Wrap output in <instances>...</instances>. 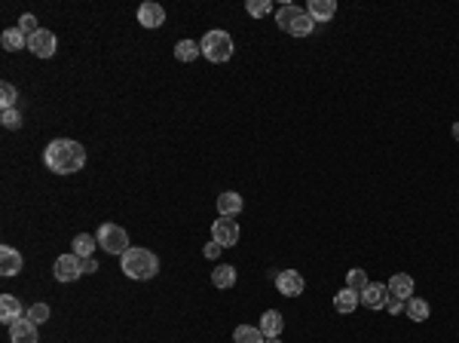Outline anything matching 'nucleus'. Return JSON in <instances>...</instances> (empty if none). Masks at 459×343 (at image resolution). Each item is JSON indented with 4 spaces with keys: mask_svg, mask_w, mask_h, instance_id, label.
<instances>
[{
    "mask_svg": "<svg viewBox=\"0 0 459 343\" xmlns=\"http://www.w3.org/2000/svg\"><path fill=\"white\" fill-rule=\"evenodd\" d=\"M0 43H3L6 52H19V50H25V46H28V37H25L19 28H6L3 37H0Z\"/></svg>",
    "mask_w": 459,
    "mask_h": 343,
    "instance_id": "4be33fe9",
    "label": "nucleus"
},
{
    "mask_svg": "<svg viewBox=\"0 0 459 343\" xmlns=\"http://www.w3.org/2000/svg\"><path fill=\"white\" fill-rule=\"evenodd\" d=\"M16 28L19 31H22L25 34V37H34V34H37L40 28H37V19H34L31 16V12H25V16L22 19H19V25H16Z\"/></svg>",
    "mask_w": 459,
    "mask_h": 343,
    "instance_id": "c756f323",
    "label": "nucleus"
},
{
    "mask_svg": "<svg viewBox=\"0 0 459 343\" xmlns=\"http://www.w3.org/2000/svg\"><path fill=\"white\" fill-rule=\"evenodd\" d=\"M359 300H361V294L352 291V288H343V291L334 294V306H337V313H355Z\"/></svg>",
    "mask_w": 459,
    "mask_h": 343,
    "instance_id": "6ab92c4d",
    "label": "nucleus"
},
{
    "mask_svg": "<svg viewBox=\"0 0 459 343\" xmlns=\"http://www.w3.org/2000/svg\"><path fill=\"white\" fill-rule=\"evenodd\" d=\"M0 123H3L6 129H22V114H19L16 107H10V111L0 114Z\"/></svg>",
    "mask_w": 459,
    "mask_h": 343,
    "instance_id": "7c9ffc66",
    "label": "nucleus"
},
{
    "mask_svg": "<svg viewBox=\"0 0 459 343\" xmlns=\"http://www.w3.org/2000/svg\"><path fill=\"white\" fill-rule=\"evenodd\" d=\"M83 270H86V273H95V270H98V260H95V258H86V260H83Z\"/></svg>",
    "mask_w": 459,
    "mask_h": 343,
    "instance_id": "72a5a7b5",
    "label": "nucleus"
},
{
    "mask_svg": "<svg viewBox=\"0 0 459 343\" xmlns=\"http://www.w3.org/2000/svg\"><path fill=\"white\" fill-rule=\"evenodd\" d=\"M200 50L202 56L211 61V65H221V61H230L233 59V37L227 31H209L205 37L200 40Z\"/></svg>",
    "mask_w": 459,
    "mask_h": 343,
    "instance_id": "20e7f679",
    "label": "nucleus"
},
{
    "mask_svg": "<svg viewBox=\"0 0 459 343\" xmlns=\"http://www.w3.org/2000/svg\"><path fill=\"white\" fill-rule=\"evenodd\" d=\"M303 276H300L297 270H282L276 276V288H279V294H285V298H300L303 294Z\"/></svg>",
    "mask_w": 459,
    "mask_h": 343,
    "instance_id": "1a4fd4ad",
    "label": "nucleus"
},
{
    "mask_svg": "<svg viewBox=\"0 0 459 343\" xmlns=\"http://www.w3.org/2000/svg\"><path fill=\"white\" fill-rule=\"evenodd\" d=\"M138 22L141 28H160V25H166V10L153 0H147V3L138 6Z\"/></svg>",
    "mask_w": 459,
    "mask_h": 343,
    "instance_id": "9b49d317",
    "label": "nucleus"
},
{
    "mask_svg": "<svg viewBox=\"0 0 459 343\" xmlns=\"http://www.w3.org/2000/svg\"><path fill=\"white\" fill-rule=\"evenodd\" d=\"M196 56H202V50H200L196 40H178L175 43V59L178 61H193Z\"/></svg>",
    "mask_w": 459,
    "mask_h": 343,
    "instance_id": "393cba45",
    "label": "nucleus"
},
{
    "mask_svg": "<svg viewBox=\"0 0 459 343\" xmlns=\"http://www.w3.org/2000/svg\"><path fill=\"white\" fill-rule=\"evenodd\" d=\"M371 285L367 282V270H361V267H355V270H349L346 273V288H352V291H365V288Z\"/></svg>",
    "mask_w": 459,
    "mask_h": 343,
    "instance_id": "a878e982",
    "label": "nucleus"
},
{
    "mask_svg": "<svg viewBox=\"0 0 459 343\" xmlns=\"http://www.w3.org/2000/svg\"><path fill=\"white\" fill-rule=\"evenodd\" d=\"M83 258H77L71 251V255H61L56 258V264H52V276L58 279V282H77L80 276H83Z\"/></svg>",
    "mask_w": 459,
    "mask_h": 343,
    "instance_id": "423d86ee",
    "label": "nucleus"
},
{
    "mask_svg": "<svg viewBox=\"0 0 459 343\" xmlns=\"http://www.w3.org/2000/svg\"><path fill=\"white\" fill-rule=\"evenodd\" d=\"M389 294L398 300H410V294H414V279L407 276V273H395L392 279H389Z\"/></svg>",
    "mask_w": 459,
    "mask_h": 343,
    "instance_id": "f3484780",
    "label": "nucleus"
},
{
    "mask_svg": "<svg viewBox=\"0 0 459 343\" xmlns=\"http://www.w3.org/2000/svg\"><path fill=\"white\" fill-rule=\"evenodd\" d=\"M242 211V196L236 190H227V194L217 196V215L221 218H236Z\"/></svg>",
    "mask_w": 459,
    "mask_h": 343,
    "instance_id": "dca6fc26",
    "label": "nucleus"
},
{
    "mask_svg": "<svg viewBox=\"0 0 459 343\" xmlns=\"http://www.w3.org/2000/svg\"><path fill=\"white\" fill-rule=\"evenodd\" d=\"M16 98H19V92H16V86L12 83H0V107L3 111H10V107H16Z\"/></svg>",
    "mask_w": 459,
    "mask_h": 343,
    "instance_id": "bb28decb",
    "label": "nucleus"
},
{
    "mask_svg": "<svg viewBox=\"0 0 459 343\" xmlns=\"http://www.w3.org/2000/svg\"><path fill=\"white\" fill-rule=\"evenodd\" d=\"M95 239H98V245L107 251V255H126L129 251V233L122 227H116V224H101L98 233H95Z\"/></svg>",
    "mask_w": 459,
    "mask_h": 343,
    "instance_id": "39448f33",
    "label": "nucleus"
},
{
    "mask_svg": "<svg viewBox=\"0 0 459 343\" xmlns=\"http://www.w3.org/2000/svg\"><path fill=\"white\" fill-rule=\"evenodd\" d=\"M404 304H407V300H398V298H392V294H389V300H386V313L398 315V313L404 310Z\"/></svg>",
    "mask_w": 459,
    "mask_h": 343,
    "instance_id": "2f4dec72",
    "label": "nucleus"
},
{
    "mask_svg": "<svg viewBox=\"0 0 459 343\" xmlns=\"http://www.w3.org/2000/svg\"><path fill=\"white\" fill-rule=\"evenodd\" d=\"M245 10H248L255 19H264L266 12H273V3H270V0H248V3H245Z\"/></svg>",
    "mask_w": 459,
    "mask_h": 343,
    "instance_id": "c85d7f7f",
    "label": "nucleus"
},
{
    "mask_svg": "<svg viewBox=\"0 0 459 343\" xmlns=\"http://www.w3.org/2000/svg\"><path fill=\"white\" fill-rule=\"evenodd\" d=\"M56 46H58L56 34L46 31V28H40L37 34H34V37H28V50H31L37 59H52V56H56Z\"/></svg>",
    "mask_w": 459,
    "mask_h": 343,
    "instance_id": "6e6552de",
    "label": "nucleus"
},
{
    "mask_svg": "<svg viewBox=\"0 0 459 343\" xmlns=\"http://www.w3.org/2000/svg\"><path fill=\"white\" fill-rule=\"evenodd\" d=\"M95 245H98V239L92 236V233H77V236H74V255L77 258H92V249Z\"/></svg>",
    "mask_w": 459,
    "mask_h": 343,
    "instance_id": "5701e85b",
    "label": "nucleus"
},
{
    "mask_svg": "<svg viewBox=\"0 0 459 343\" xmlns=\"http://www.w3.org/2000/svg\"><path fill=\"white\" fill-rule=\"evenodd\" d=\"M211 239H215L221 249L236 245L239 242V221H233V218H217V221L211 224Z\"/></svg>",
    "mask_w": 459,
    "mask_h": 343,
    "instance_id": "0eeeda50",
    "label": "nucleus"
},
{
    "mask_svg": "<svg viewBox=\"0 0 459 343\" xmlns=\"http://www.w3.org/2000/svg\"><path fill=\"white\" fill-rule=\"evenodd\" d=\"M386 300H389V288L383 282H371L365 291H361V304H365L367 310H383Z\"/></svg>",
    "mask_w": 459,
    "mask_h": 343,
    "instance_id": "f8f14e48",
    "label": "nucleus"
},
{
    "mask_svg": "<svg viewBox=\"0 0 459 343\" xmlns=\"http://www.w3.org/2000/svg\"><path fill=\"white\" fill-rule=\"evenodd\" d=\"M43 163L56 175H74V172H80L86 166V150H83V144L74 138H56L46 144Z\"/></svg>",
    "mask_w": 459,
    "mask_h": 343,
    "instance_id": "f257e3e1",
    "label": "nucleus"
},
{
    "mask_svg": "<svg viewBox=\"0 0 459 343\" xmlns=\"http://www.w3.org/2000/svg\"><path fill=\"white\" fill-rule=\"evenodd\" d=\"M264 331L255 325H239L236 331H233V343H264Z\"/></svg>",
    "mask_w": 459,
    "mask_h": 343,
    "instance_id": "b1692460",
    "label": "nucleus"
},
{
    "mask_svg": "<svg viewBox=\"0 0 459 343\" xmlns=\"http://www.w3.org/2000/svg\"><path fill=\"white\" fill-rule=\"evenodd\" d=\"M22 255H19L12 245H0V273L3 276H16L19 270H22Z\"/></svg>",
    "mask_w": 459,
    "mask_h": 343,
    "instance_id": "ddd939ff",
    "label": "nucleus"
},
{
    "mask_svg": "<svg viewBox=\"0 0 459 343\" xmlns=\"http://www.w3.org/2000/svg\"><path fill=\"white\" fill-rule=\"evenodd\" d=\"M276 25L285 34H291V37H306V34H312V28H316V22L310 19V12L300 10V6H294V3L279 6V10H276Z\"/></svg>",
    "mask_w": 459,
    "mask_h": 343,
    "instance_id": "7ed1b4c3",
    "label": "nucleus"
},
{
    "mask_svg": "<svg viewBox=\"0 0 459 343\" xmlns=\"http://www.w3.org/2000/svg\"><path fill=\"white\" fill-rule=\"evenodd\" d=\"M120 270L126 273L129 279L144 282V279H153L156 273H160V258L147 249H129L126 255L120 258Z\"/></svg>",
    "mask_w": 459,
    "mask_h": 343,
    "instance_id": "f03ea898",
    "label": "nucleus"
},
{
    "mask_svg": "<svg viewBox=\"0 0 459 343\" xmlns=\"http://www.w3.org/2000/svg\"><path fill=\"white\" fill-rule=\"evenodd\" d=\"M260 331H264V337H279V334L285 331V319L279 310H266L264 315H260Z\"/></svg>",
    "mask_w": 459,
    "mask_h": 343,
    "instance_id": "4468645a",
    "label": "nucleus"
},
{
    "mask_svg": "<svg viewBox=\"0 0 459 343\" xmlns=\"http://www.w3.org/2000/svg\"><path fill=\"white\" fill-rule=\"evenodd\" d=\"M12 343H37V325L31 319H19L16 325L10 328Z\"/></svg>",
    "mask_w": 459,
    "mask_h": 343,
    "instance_id": "a211bd4d",
    "label": "nucleus"
},
{
    "mask_svg": "<svg viewBox=\"0 0 459 343\" xmlns=\"http://www.w3.org/2000/svg\"><path fill=\"white\" fill-rule=\"evenodd\" d=\"M25 313L28 310H22L16 294H3V298H0V322H3L6 328H12L19 319H25Z\"/></svg>",
    "mask_w": 459,
    "mask_h": 343,
    "instance_id": "9d476101",
    "label": "nucleus"
},
{
    "mask_svg": "<svg viewBox=\"0 0 459 343\" xmlns=\"http://www.w3.org/2000/svg\"><path fill=\"white\" fill-rule=\"evenodd\" d=\"M429 304L423 298H410L407 304H404V315H407L410 322H426L429 319Z\"/></svg>",
    "mask_w": 459,
    "mask_h": 343,
    "instance_id": "412c9836",
    "label": "nucleus"
},
{
    "mask_svg": "<svg viewBox=\"0 0 459 343\" xmlns=\"http://www.w3.org/2000/svg\"><path fill=\"white\" fill-rule=\"evenodd\" d=\"M25 319H31L34 325H43V322L50 319V306H46V304H34V306H28Z\"/></svg>",
    "mask_w": 459,
    "mask_h": 343,
    "instance_id": "cd10ccee",
    "label": "nucleus"
},
{
    "mask_svg": "<svg viewBox=\"0 0 459 343\" xmlns=\"http://www.w3.org/2000/svg\"><path fill=\"white\" fill-rule=\"evenodd\" d=\"M264 343H282V340H279V337H266Z\"/></svg>",
    "mask_w": 459,
    "mask_h": 343,
    "instance_id": "c9c22d12",
    "label": "nucleus"
},
{
    "mask_svg": "<svg viewBox=\"0 0 459 343\" xmlns=\"http://www.w3.org/2000/svg\"><path fill=\"white\" fill-rule=\"evenodd\" d=\"M217 255H221V245H217V242H215V239H211V242H209V245H205V258H209V260H215Z\"/></svg>",
    "mask_w": 459,
    "mask_h": 343,
    "instance_id": "473e14b6",
    "label": "nucleus"
},
{
    "mask_svg": "<svg viewBox=\"0 0 459 343\" xmlns=\"http://www.w3.org/2000/svg\"><path fill=\"white\" fill-rule=\"evenodd\" d=\"M306 12H310L312 22H331L334 12H337V3H334V0H310V3H306Z\"/></svg>",
    "mask_w": 459,
    "mask_h": 343,
    "instance_id": "2eb2a0df",
    "label": "nucleus"
},
{
    "mask_svg": "<svg viewBox=\"0 0 459 343\" xmlns=\"http://www.w3.org/2000/svg\"><path fill=\"white\" fill-rule=\"evenodd\" d=\"M453 138L459 141V123H453Z\"/></svg>",
    "mask_w": 459,
    "mask_h": 343,
    "instance_id": "f704fd0d",
    "label": "nucleus"
},
{
    "mask_svg": "<svg viewBox=\"0 0 459 343\" xmlns=\"http://www.w3.org/2000/svg\"><path fill=\"white\" fill-rule=\"evenodd\" d=\"M211 282H215V288H233L236 285V267L217 264L215 270H211Z\"/></svg>",
    "mask_w": 459,
    "mask_h": 343,
    "instance_id": "aec40b11",
    "label": "nucleus"
}]
</instances>
